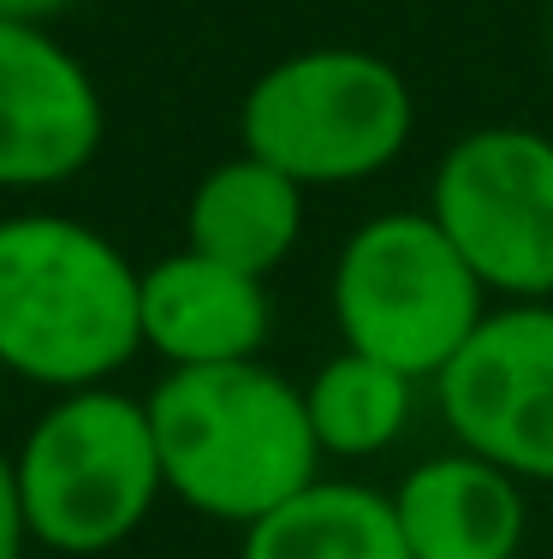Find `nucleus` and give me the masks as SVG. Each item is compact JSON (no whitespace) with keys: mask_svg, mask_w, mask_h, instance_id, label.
I'll use <instances>...</instances> for the list:
<instances>
[{"mask_svg":"<svg viewBox=\"0 0 553 559\" xmlns=\"http://www.w3.org/2000/svg\"><path fill=\"white\" fill-rule=\"evenodd\" d=\"M143 269L101 226L31 209L0 221V369L48 393L113 381L143 352Z\"/></svg>","mask_w":553,"mask_h":559,"instance_id":"f257e3e1","label":"nucleus"},{"mask_svg":"<svg viewBox=\"0 0 553 559\" xmlns=\"http://www.w3.org/2000/svg\"><path fill=\"white\" fill-rule=\"evenodd\" d=\"M143 405L155 423L167 495L203 518L244 530L322 476L304 388L262 357L215 369H167Z\"/></svg>","mask_w":553,"mask_h":559,"instance_id":"f03ea898","label":"nucleus"},{"mask_svg":"<svg viewBox=\"0 0 553 559\" xmlns=\"http://www.w3.org/2000/svg\"><path fill=\"white\" fill-rule=\"evenodd\" d=\"M417 131L411 78L369 48L322 43L274 60L239 102V143L304 191L363 185L405 155Z\"/></svg>","mask_w":553,"mask_h":559,"instance_id":"7ed1b4c3","label":"nucleus"},{"mask_svg":"<svg viewBox=\"0 0 553 559\" xmlns=\"http://www.w3.org/2000/svg\"><path fill=\"white\" fill-rule=\"evenodd\" d=\"M12 464H19L31 542L72 559L120 548L167 495L149 405L120 393L113 381L55 393Z\"/></svg>","mask_w":553,"mask_h":559,"instance_id":"20e7f679","label":"nucleus"},{"mask_svg":"<svg viewBox=\"0 0 553 559\" xmlns=\"http://www.w3.org/2000/svg\"><path fill=\"white\" fill-rule=\"evenodd\" d=\"M334 328L351 352L434 381L489 316V286L429 209L363 221L334 257Z\"/></svg>","mask_w":553,"mask_h":559,"instance_id":"39448f33","label":"nucleus"},{"mask_svg":"<svg viewBox=\"0 0 553 559\" xmlns=\"http://www.w3.org/2000/svg\"><path fill=\"white\" fill-rule=\"evenodd\" d=\"M429 215L506 304L553 298V138L536 126H477L441 155Z\"/></svg>","mask_w":553,"mask_h":559,"instance_id":"423d86ee","label":"nucleus"},{"mask_svg":"<svg viewBox=\"0 0 553 559\" xmlns=\"http://www.w3.org/2000/svg\"><path fill=\"white\" fill-rule=\"evenodd\" d=\"M434 399L465 452L518 483H553V298L482 316L434 376Z\"/></svg>","mask_w":553,"mask_h":559,"instance_id":"0eeeda50","label":"nucleus"},{"mask_svg":"<svg viewBox=\"0 0 553 559\" xmlns=\"http://www.w3.org/2000/svg\"><path fill=\"white\" fill-rule=\"evenodd\" d=\"M108 108L89 66L43 24H0V191H55L101 150Z\"/></svg>","mask_w":553,"mask_h":559,"instance_id":"6e6552de","label":"nucleus"},{"mask_svg":"<svg viewBox=\"0 0 553 559\" xmlns=\"http://www.w3.org/2000/svg\"><path fill=\"white\" fill-rule=\"evenodd\" d=\"M137 322H143V345L167 369L250 364L274 334V298L262 274H244L232 262L184 245L143 269Z\"/></svg>","mask_w":553,"mask_h":559,"instance_id":"1a4fd4ad","label":"nucleus"},{"mask_svg":"<svg viewBox=\"0 0 553 559\" xmlns=\"http://www.w3.org/2000/svg\"><path fill=\"white\" fill-rule=\"evenodd\" d=\"M411 559H518L524 548V483L477 452L423 459L393 488Z\"/></svg>","mask_w":553,"mask_h":559,"instance_id":"9d476101","label":"nucleus"},{"mask_svg":"<svg viewBox=\"0 0 553 559\" xmlns=\"http://www.w3.org/2000/svg\"><path fill=\"white\" fill-rule=\"evenodd\" d=\"M304 203L310 191L292 173L239 150L232 162L196 179L191 203H184V245L268 280L304 238Z\"/></svg>","mask_w":553,"mask_h":559,"instance_id":"9b49d317","label":"nucleus"},{"mask_svg":"<svg viewBox=\"0 0 553 559\" xmlns=\"http://www.w3.org/2000/svg\"><path fill=\"white\" fill-rule=\"evenodd\" d=\"M239 559H411L393 495L346 476H315L292 500L244 524Z\"/></svg>","mask_w":553,"mask_h":559,"instance_id":"f8f14e48","label":"nucleus"},{"mask_svg":"<svg viewBox=\"0 0 553 559\" xmlns=\"http://www.w3.org/2000/svg\"><path fill=\"white\" fill-rule=\"evenodd\" d=\"M417 381L363 352H334L304 381V411L322 459H375L411 429Z\"/></svg>","mask_w":553,"mask_h":559,"instance_id":"ddd939ff","label":"nucleus"},{"mask_svg":"<svg viewBox=\"0 0 553 559\" xmlns=\"http://www.w3.org/2000/svg\"><path fill=\"white\" fill-rule=\"evenodd\" d=\"M31 548V524H24V495H19V464L0 452V559H24Z\"/></svg>","mask_w":553,"mask_h":559,"instance_id":"4468645a","label":"nucleus"},{"mask_svg":"<svg viewBox=\"0 0 553 559\" xmlns=\"http://www.w3.org/2000/svg\"><path fill=\"white\" fill-rule=\"evenodd\" d=\"M77 0H0V24H55L60 12H72Z\"/></svg>","mask_w":553,"mask_h":559,"instance_id":"2eb2a0df","label":"nucleus"},{"mask_svg":"<svg viewBox=\"0 0 553 559\" xmlns=\"http://www.w3.org/2000/svg\"><path fill=\"white\" fill-rule=\"evenodd\" d=\"M548 55H553V0H548Z\"/></svg>","mask_w":553,"mask_h":559,"instance_id":"dca6fc26","label":"nucleus"}]
</instances>
